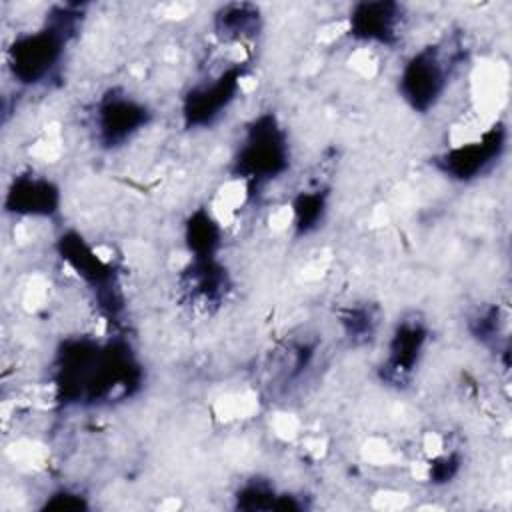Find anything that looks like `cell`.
Instances as JSON below:
<instances>
[{"label": "cell", "instance_id": "cell-1", "mask_svg": "<svg viewBox=\"0 0 512 512\" xmlns=\"http://www.w3.org/2000/svg\"><path fill=\"white\" fill-rule=\"evenodd\" d=\"M82 18L80 8L56 6L38 28L16 34L6 48V66L14 84L22 88L44 84L60 66Z\"/></svg>", "mask_w": 512, "mask_h": 512}, {"label": "cell", "instance_id": "cell-2", "mask_svg": "<svg viewBox=\"0 0 512 512\" xmlns=\"http://www.w3.org/2000/svg\"><path fill=\"white\" fill-rule=\"evenodd\" d=\"M290 168L286 128L274 112H260L242 132L234 156V174L246 186H262Z\"/></svg>", "mask_w": 512, "mask_h": 512}, {"label": "cell", "instance_id": "cell-10", "mask_svg": "<svg viewBox=\"0 0 512 512\" xmlns=\"http://www.w3.org/2000/svg\"><path fill=\"white\" fill-rule=\"evenodd\" d=\"M212 28L220 42L242 46L262 30V12L254 4L232 2L220 6L212 16Z\"/></svg>", "mask_w": 512, "mask_h": 512}, {"label": "cell", "instance_id": "cell-12", "mask_svg": "<svg viewBox=\"0 0 512 512\" xmlns=\"http://www.w3.org/2000/svg\"><path fill=\"white\" fill-rule=\"evenodd\" d=\"M328 200L324 188L302 190L290 204V226L298 236L312 234L324 222Z\"/></svg>", "mask_w": 512, "mask_h": 512}, {"label": "cell", "instance_id": "cell-3", "mask_svg": "<svg viewBox=\"0 0 512 512\" xmlns=\"http://www.w3.org/2000/svg\"><path fill=\"white\" fill-rule=\"evenodd\" d=\"M452 46L448 40L428 42L402 62L398 94L414 112L426 114L442 102L458 62Z\"/></svg>", "mask_w": 512, "mask_h": 512}, {"label": "cell", "instance_id": "cell-5", "mask_svg": "<svg viewBox=\"0 0 512 512\" xmlns=\"http://www.w3.org/2000/svg\"><path fill=\"white\" fill-rule=\"evenodd\" d=\"M152 110L138 98L108 90L98 98L92 110V132L102 148L114 150L128 144L144 126H148Z\"/></svg>", "mask_w": 512, "mask_h": 512}, {"label": "cell", "instance_id": "cell-8", "mask_svg": "<svg viewBox=\"0 0 512 512\" xmlns=\"http://www.w3.org/2000/svg\"><path fill=\"white\" fill-rule=\"evenodd\" d=\"M428 326L412 316H404L392 328L386 342V356L380 364V376L386 384L404 386L412 380L414 372L422 364L428 348Z\"/></svg>", "mask_w": 512, "mask_h": 512}, {"label": "cell", "instance_id": "cell-13", "mask_svg": "<svg viewBox=\"0 0 512 512\" xmlns=\"http://www.w3.org/2000/svg\"><path fill=\"white\" fill-rule=\"evenodd\" d=\"M338 322L342 324L346 338H350L352 342H368L378 330V316L370 306L354 304L352 308L342 312Z\"/></svg>", "mask_w": 512, "mask_h": 512}, {"label": "cell", "instance_id": "cell-4", "mask_svg": "<svg viewBox=\"0 0 512 512\" xmlns=\"http://www.w3.org/2000/svg\"><path fill=\"white\" fill-rule=\"evenodd\" d=\"M244 64L228 62L220 70L198 80L182 98V122L188 130L208 128L218 122L238 100L244 84Z\"/></svg>", "mask_w": 512, "mask_h": 512}, {"label": "cell", "instance_id": "cell-11", "mask_svg": "<svg viewBox=\"0 0 512 512\" xmlns=\"http://www.w3.org/2000/svg\"><path fill=\"white\" fill-rule=\"evenodd\" d=\"M224 224L206 208L194 210L184 224V242L190 258H214L220 252Z\"/></svg>", "mask_w": 512, "mask_h": 512}, {"label": "cell", "instance_id": "cell-9", "mask_svg": "<svg viewBox=\"0 0 512 512\" xmlns=\"http://www.w3.org/2000/svg\"><path fill=\"white\" fill-rule=\"evenodd\" d=\"M62 202L60 188L42 174H16L6 190L4 208L18 218H52Z\"/></svg>", "mask_w": 512, "mask_h": 512}, {"label": "cell", "instance_id": "cell-6", "mask_svg": "<svg viewBox=\"0 0 512 512\" xmlns=\"http://www.w3.org/2000/svg\"><path fill=\"white\" fill-rule=\"evenodd\" d=\"M506 150V128L498 122L484 128L480 134L460 140L436 158V166L446 178L472 182L494 168Z\"/></svg>", "mask_w": 512, "mask_h": 512}, {"label": "cell", "instance_id": "cell-7", "mask_svg": "<svg viewBox=\"0 0 512 512\" xmlns=\"http://www.w3.org/2000/svg\"><path fill=\"white\" fill-rule=\"evenodd\" d=\"M406 22V8L398 2H356L346 16V34L364 46L392 48L402 40Z\"/></svg>", "mask_w": 512, "mask_h": 512}]
</instances>
